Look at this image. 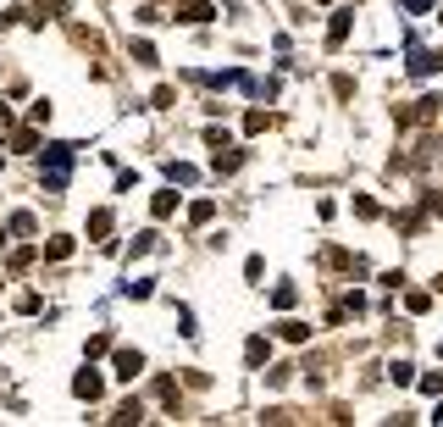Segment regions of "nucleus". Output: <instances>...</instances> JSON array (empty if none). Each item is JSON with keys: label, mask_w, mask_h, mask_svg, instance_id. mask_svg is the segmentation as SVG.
Segmentation results:
<instances>
[{"label": "nucleus", "mask_w": 443, "mask_h": 427, "mask_svg": "<svg viewBox=\"0 0 443 427\" xmlns=\"http://www.w3.org/2000/svg\"><path fill=\"white\" fill-rule=\"evenodd\" d=\"M45 155H50V167H45V189L56 195V189H67V172H73V144H50Z\"/></svg>", "instance_id": "nucleus-1"}, {"label": "nucleus", "mask_w": 443, "mask_h": 427, "mask_svg": "<svg viewBox=\"0 0 443 427\" xmlns=\"http://www.w3.org/2000/svg\"><path fill=\"white\" fill-rule=\"evenodd\" d=\"M139 372H145V356H139V350H117V377H122V383H133Z\"/></svg>", "instance_id": "nucleus-2"}, {"label": "nucleus", "mask_w": 443, "mask_h": 427, "mask_svg": "<svg viewBox=\"0 0 443 427\" xmlns=\"http://www.w3.org/2000/svg\"><path fill=\"white\" fill-rule=\"evenodd\" d=\"M100 388H106V383H100V372H78V383H73L78 400H100Z\"/></svg>", "instance_id": "nucleus-3"}, {"label": "nucleus", "mask_w": 443, "mask_h": 427, "mask_svg": "<svg viewBox=\"0 0 443 427\" xmlns=\"http://www.w3.org/2000/svg\"><path fill=\"white\" fill-rule=\"evenodd\" d=\"M266 356H272V344H266V339H249V344H244V360H249V366H261Z\"/></svg>", "instance_id": "nucleus-4"}, {"label": "nucleus", "mask_w": 443, "mask_h": 427, "mask_svg": "<svg viewBox=\"0 0 443 427\" xmlns=\"http://www.w3.org/2000/svg\"><path fill=\"white\" fill-rule=\"evenodd\" d=\"M177 17H183V22H211V6H200V0H189V6L177 11Z\"/></svg>", "instance_id": "nucleus-5"}, {"label": "nucleus", "mask_w": 443, "mask_h": 427, "mask_svg": "<svg viewBox=\"0 0 443 427\" xmlns=\"http://www.w3.org/2000/svg\"><path fill=\"white\" fill-rule=\"evenodd\" d=\"M45 255H50V261H67V255H73V239H50Z\"/></svg>", "instance_id": "nucleus-6"}, {"label": "nucleus", "mask_w": 443, "mask_h": 427, "mask_svg": "<svg viewBox=\"0 0 443 427\" xmlns=\"http://www.w3.org/2000/svg\"><path fill=\"white\" fill-rule=\"evenodd\" d=\"M89 233L106 239V233H111V211H94V216H89Z\"/></svg>", "instance_id": "nucleus-7"}, {"label": "nucleus", "mask_w": 443, "mask_h": 427, "mask_svg": "<svg viewBox=\"0 0 443 427\" xmlns=\"http://www.w3.org/2000/svg\"><path fill=\"white\" fill-rule=\"evenodd\" d=\"M283 339H289V344H305V339H310V328H305V322H283Z\"/></svg>", "instance_id": "nucleus-8"}, {"label": "nucleus", "mask_w": 443, "mask_h": 427, "mask_svg": "<svg viewBox=\"0 0 443 427\" xmlns=\"http://www.w3.org/2000/svg\"><path fill=\"white\" fill-rule=\"evenodd\" d=\"M349 39V17H333V34H327V45H344Z\"/></svg>", "instance_id": "nucleus-9"}, {"label": "nucleus", "mask_w": 443, "mask_h": 427, "mask_svg": "<svg viewBox=\"0 0 443 427\" xmlns=\"http://www.w3.org/2000/svg\"><path fill=\"white\" fill-rule=\"evenodd\" d=\"M166 178H172V183H194V167H183V161H172V167H166Z\"/></svg>", "instance_id": "nucleus-10"}, {"label": "nucleus", "mask_w": 443, "mask_h": 427, "mask_svg": "<svg viewBox=\"0 0 443 427\" xmlns=\"http://www.w3.org/2000/svg\"><path fill=\"white\" fill-rule=\"evenodd\" d=\"M388 372H393V383H416V366H410V360H393Z\"/></svg>", "instance_id": "nucleus-11"}, {"label": "nucleus", "mask_w": 443, "mask_h": 427, "mask_svg": "<svg viewBox=\"0 0 443 427\" xmlns=\"http://www.w3.org/2000/svg\"><path fill=\"white\" fill-rule=\"evenodd\" d=\"M150 211H155V216H172V211H177V195H155V206H150Z\"/></svg>", "instance_id": "nucleus-12"}, {"label": "nucleus", "mask_w": 443, "mask_h": 427, "mask_svg": "<svg viewBox=\"0 0 443 427\" xmlns=\"http://www.w3.org/2000/svg\"><path fill=\"white\" fill-rule=\"evenodd\" d=\"M211 211H217L211 200H194V206H189V216H194V222H211Z\"/></svg>", "instance_id": "nucleus-13"}, {"label": "nucleus", "mask_w": 443, "mask_h": 427, "mask_svg": "<svg viewBox=\"0 0 443 427\" xmlns=\"http://www.w3.org/2000/svg\"><path fill=\"white\" fill-rule=\"evenodd\" d=\"M405 6H410V11H427V6H433V0H405Z\"/></svg>", "instance_id": "nucleus-14"}, {"label": "nucleus", "mask_w": 443, "mask_h": 427, "mask_svg": "<svg viewBox=\"0 0 443 427\" xmlns=\"http://www.w3.org/2000/svg\"><path fill=\"white\" fill-rule=\"evenodd\" d=\"M0 134H11V111H0Z\"/></svg>", "instance_id": "nucleus-15"}, {"label": "nucleus", "mask_w": 443, "mask_h": 427, "mask_svg": "<svg viewBox=\"0 0 443 427\" xmlns=\"http://www.w3.org/2000/svg\"><path fill=\"white\" fill-rule=\"evenodd\" d=\"M438 356H443V344H438Z\"/></svg>", "instance_id": "nucleus-16"}]
</instances>
